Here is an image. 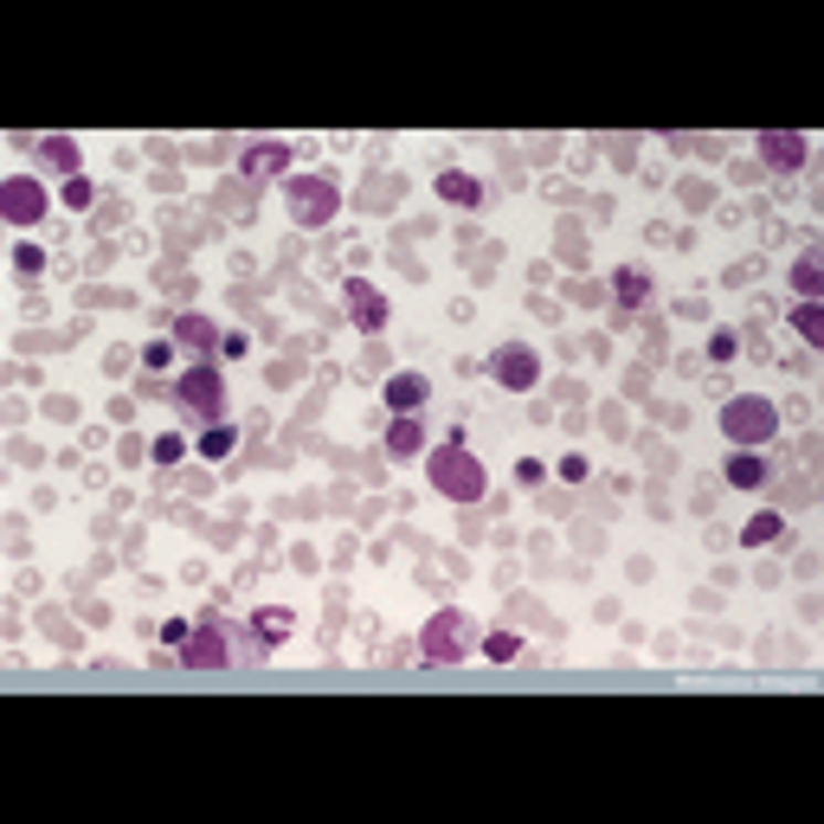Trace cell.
<instances>
[{
    "label": "cell",
    "mask_w": 824,
    "mask_h": 824,
    "mask_svg": "<svg viewBox=\"0 0 824 824\" xmlns=\"http://www.w3.org/2000/svg\"><path fill=\"white\" fill-rule=\"evenodd\" d=\"M728 484H735V489H760V484H767V464H760L753 451H735V457H728Z\"/></svg>",
    "instance_id": "cell-18"
},
{
    "label": "cell",
    "mask_w": 824,
    "mask_h": 824,
    "mask_svg": "<svg viewBox=\"0 0 824 824\" xmlns=\"http://www.w3.org/2000/svg\"><path fill=\"white\" fill-rule=\"evenodd\" d=\"M142 361H149V368H168V361H175V341H149Z\"/></svg>",
    "instance_id": "cell-26"
},
{
    "label": "cell",
    "mask_w": 824,
    "mask_h": 824,
    "mask_svg": "<svg viewBox=\"0 0 824 824\" xmlns=\"http://www.w3.org/2000/svg\"><path fill=\"white\" fill-rule=\"evenodd\" d=\"M489 374H496V387H509V393H528V387L541 380V355H535L528 341H503V348L489 355Z\"/></svg>",
    "instance_id": "cell-7"
},
{
    "label": "cell",
    "mask_w": 824,
    "mask_h": 824,
    "mask_svg": "<svg viewBox=\"0 0 824 824\" xmlns=\"http://www.w3.org/2000/svg\"><path fill=\"white\" fill-rule=\"evenodd\" d=\"M561 477H567V484H587V457H580V451H567V457H561Z\"/></svg>",
    "instance_id": "cell-25"
},
{
    "label": "cell",
    "mask_w": 824,
    "mask_h": 824,
    "mask_svg": "<svg viewBox=\"0 0 824 824\" xmlns=\"http://www.w3.org/2000/svg\"><path fill=\"white\" fill-rule=\"evenodd\" d=\"M225 451H232V432H225V425H207V432H200V457H225Z\"/></svg>",
    "instance_id": "cell-24"
},
{
    "label": "cell",
    "mask_w": 824,
    "mask_h": 824,
    "mask_svg": "<svg viewBox=\"0 0 824 824\" xmlns=\"http://www.w3.org/2000/svg\"><path fill=\"white\" fill-rule=\"evenodd\" d=\"M13 258H20V271H27V277H33L39 264H45V252H39V245H20V252H13Z\"/></svg>",
    "instance_id": "cell-30"
},
{
    "label": "cell",
    "mask_w": 824,
    "mask_h": 824,
    "mask_svg": "<svg viewBox=\"0 0 824 824\" xmlns=\"http://www.w3.org/2000/svg\"><path fill=\"white\" fill-rule=\"evenodd\" d=\"M271 175L290 181V149H284V142H252V149H245V181L258 188V181H271Z\"/></svg>",
    "instance_id": "cell-12"
},
{
    "label": "cell",
    "mask_w": 824,
    "mask_h": 824,
    "mask_svg": "<svg viewBox=\"0 0 824 824\" xmlns=\"http://www.w3.org/2000/svg\"><path fill=\"white\" fill-rule=\"evenodd\" d=\"M387 457H393V464L425 457V425H419V412H393V425H387Z\"/></svg>",
    "instance_id": "cell-11"
},
{
    "label": "cell",
    "mask_w": 824,
    "mask_h": 824,
    "mask_svg": "<svg viewBox=\"0 0 824 824\" xmlns=\"http://www.w3.org/2000/svg\"><path fill=\"white\" fill-rule=\"evenodd\" d=\"M651 290H657V277H651L644 264H625V271L612 277V297H619V309H644V303H651Z\"/></svg>",
    "instance_id": "cell-15"
},
{
    "label": "cell",
    "mask_w": 824,
    "mask_h": 824,
    "mask_svg": "<svg viewBox=\"0 0 824 824\" xmlns=\"http://www.w3.org/2000/svg\"><path fill=\"white\" fill-rule=\"evenodd\" d=\"M792 290H799V303H818V290H824V271L812 258H799L792 264Z\"/></svg>",
    "instance_id": "cell-20"
},
{
    "label": "cell",
    "mask_w": 824,
    "mask_h": 824,
    "mask_svg": "<svg viewBox=\"0 0 824 824\" xmlns=\"http://www.w3.org/2000/svg\"><path fill=\"white\" fill-rule=\"evenodd\" d=\"M425 471H432V489H439V496H451V503H484V489H489L484 457L464 445V439L425 451Z\"/></svg>",
    "instance_id": "cell-1"
},
{
    "label": "cell",
    "mask_w": 824,
    "mask_h": 824,
    "mask_svg": "<svg viewBox=\"0 0 824 824\" xmlns=\"http://www.w3.org/2000/svg\"><path fill=\"white\" fill-rule=\"evenodd\" d=\"M45 207H52V200H45V188H39L33 175L0 181V213H7L13 225H39V220H45Z\"/></svg>",
    "instance_id": "cell-8"
},
{
    "label": "cell",
    "mask_w": 824,
    "mask_h": 824,
    "mask_svg": "<svg viewBox=\"0 0 824 824\" xmlns=\"http://www.w3.org/2000/svg\"><path fill=\"white\" fill-rule=\"evenodd\" d=\"M709 355H715V361H735V329H715Z\"/></svg>",
    "instance_id": "cell-27"
},
{
    "label": "cell",
    "mask_w": 824,
    "mask_h": 824,
    "mask_svg": "<svg viewBox=\"0 0 824 824\" xmlns=\"http://www.w3.org/2000/svg\"><path fill=\"white\" fill-rule=\"evenodd\" d=\"M264 632V651H271V644H284V637H290V612H284V605H264L258 619H252V637Z\"/></svg>",
    "instance_id": "cell-19"
},
{
    "label": "cell",
    "mask_w": 824,
    "mask_h": 824,
    "mask_svg": "<svg viewBox=\"0 0 824 824\" xmlns=\"http://www.w3.org/2000/svg\"><path fill=\"white\" fill-rule=\"evenodd\" d=\"M516 651H522V637H516V632H489L484 637V657H489V664H516Z\"/></svg>",
    "instance_id": "cell-23"
},
{
    "label": "cell",
    "mask_w": 824,
    "mask_h": 824,
    "mask_svg": "<svg viewBox=\"0 0 824 824\" xmlns=\"http://www.w3.org/2000/svg\"><path fill=\"white\" fill-rule=\"evenodd\" d=\"M471 651H477V625L464 612H432L425 619V632H419V657L425 664H464Z\"/></svg>",
    "instance_id": "cell-3"
},
{
    "label": "cell",
    "mask_w": 824,
    "mask_h": 824,
    "mask_svg": "<svg viewBox=\"0 0 824 824\" xmlns=\"http://www.w3.org/2000/svg\"><path fill=\"white\" fill-rule=\"evenodd\" d=\"M181 670H193V676L232 670V637H225L220 619H200V625L188 632V644H181Z\"/></svg>",
    "instance_id": "cell-6"
},
{
    "label": "cell",
    "mask_w": 824,
    "mask_h": 824,
    "mask_svg": "<svg viewBox=\"0 0 824 824\" xmlns=\"http://www.w3.org/2000/svg\"><path fill=\"white\" fill-rule=\"evenodd\" d=\"M773 432H780V412H773L767 393H735V400L721 406V439H728V445L753 451V445H767Z\"/></svg>",
    "instance_id": "cell-2"
},
{
    "label": "cell",
    "mask_w": 824,
    "mask_h": 824,
    "mask_svg": "<svg viewBox=\"0 0 824 824\" xmlns=\"http://www.w3.org/2000/svg\"><path fill=\"white\" fill-rule=\"evenodd\" d=\"M39 155H45V168H59L65 181H77V168H84V155H77L72 136H45V142H39Z\"/></svg>",
    "instance_id": "cell-17"
},
{
    "label": "cell",
    "mask_w": 824,
    "mask_h": 824,
    "mask_svg": "<svg viewBox=\"0 0 824 824\" xmlns=\"http://www.w3.org/2000/svg\"><path fill=\"white\" fill-rule=\"evenodd\" d=\"M780 528H786V522L767 509V516H753V522L741 528V541H748V548H767V541H780Z\"/></svg>",
    "instance_id": "cell-22"
},
{
    "label": "cell",
    "mask_w": 824,
    "mask_h": 824,
    "mask_svg": "<svg viewBox=\"0 0 824 824\" xmlns=\"http://www.w3.org/2000/svg\"><path fill=\"white\" fill-rule=\"evenodd\" d=\"M284 200H290V220L297 225H329L341 207L336 181H323V175H290L284 181Z\"/></svg>",
    "instance_id": "cell-5"
},
{
    "label": "cell",
    "mask_w": 824,
    "mask_h": 824,
    "mask_svg": "<svg viewBox=\"0 0 824 824\" xmlns=\"http://www.w3.org/2000/svg\"><path fill=\"white\" fill-rule=\"evenodd\" d=\"M181 451H188V445H181V439H155V464H175Z\"/></svg>",
    "instance_id": "cell-29"
},
{
    "label": "cell",
    "mask_w": 824,
    "mask_h": 824,
    "mask_svg": "<svg viewBox=\"0 0 824 824\" xmlns=\"http://www.w3.org/2000/svg\"><path fill=\"white\" fill-rule=\"evenodd\" d=\"M439 200L471 213V207H484V181H477V175H464V168H445V175H439Z\"/></svg>",
    "instance_id": "cell-16"
},
{
    "label": "cell",
    "mask_w": 824,
    "mask_h": 824,
    "mask_svg": "<svg viewBox=\"0 0 824 824\" xmlns=\"http://www.w3.org/2000/svg\"><path fill=\"white\" fill-rule=\"evenodd\" d=\"M65 207H91V181H84V175L65 181Z\"/></svg>",
    "instance_id": "cell-28"
},
{
    "label": "cell",
    "mask_w": 824,
    "mask_h": 824,
    "mask_svg": "<svg viewBox=\"0 0 824 824\" xmlns=\"http://www.w3.org/2000/svg\"><path fill=\"white\" fill-rule=\"evenodd\" d=\"M175 400H181V412H193L200 425H220V419H225V380H220V368L193 361L188 374L175 380Z\"/></svg>",
    "instance_id": "cell-4"
},
{
    "label": "cell",
    "mask_w": 824,
    "mask_h": 824,
    "mask_svg": "<svg viewBox=\"0 0 824 824\" xmlns=\"http://www.w3.org/2000/svg\"><path fill=\"white\" fill-rule=\"evenodd\" d=\"M188 632H193L188 619H168V625H161V637H168V644H188Z\"/></svg>",
    "instance_id": "cell-31"
},
{
    "label": "cell",
    "mask_w": 824,
    "mask_h": 824,
    "mask_svg": "<svg viewBox=\"0 0 824 824\" xmlns=\"http://www.w3.org/2000/svg\"><path fill=\"white\" fill-rule=\"evenodd\" d=\"M175 348H188V355H200V361H207V355H213V348H220V329H213V323H207V316H175Z\"/></svg>",
    "instance_id": "cell-13"
},
{
    "label": "cell",
    "mask_w": 824,
    "mask_h": 824,
    "mask_svg": "<svg viewBox=\"0 0 824 824\" xmlns=\"http://www.w3.org/2000/svg\"><path fill=\"white\" fill-rule=\"evenodd\" d=\"M348 323H355L361 336H380V329H387V297H380L374 284H348Z\"/></svg>",
    "instance_id": "cell-10"
},
{
    "label": "cell",
    "mask_w": 824,
    "mask_h": 824,
    "mask_svg": "<svg viewBox=\"0 0 824 824\" xmlns=\"http://www.w3.org/2000/svg\"><path fill=\"white\" fill-rule=\"evenodd\" d=\"M425 400H432L425 374H387V412H419Z\"/></svg>",
    "instance_id": "cell-14"
},
{
    "label": "cell",
    "mask_w": 824,
    "mask_h": 824,
    "mask_svg": "<svg viewBox=\"0 0 824 824\" xmlns=\"http://www.w3.org/2000/svg\"><path fill=\"white\" fill-rule=\"evenodd\" d=\"M760 155H767V168L799 175V168H805V155H812V142H805L799 129H767V136H760Z\"/></svg>",
    "instance_id": "cell-9"
},
{
    "label": "cell",
    "mask_w": 824,
    "mask_h": 824,
    "mask_svg": "<svg viewBox=\"0 0 824 824\" xmlns=\"http://www.w3.org/2000/svg\"><path fill=\"white\" fill-rule=\"evenodd\" d=\"M792 329L805 341H824V309L818 303H792Z\"/></svg>",
    "instance_id": "cell-21"
}]
</instances>
